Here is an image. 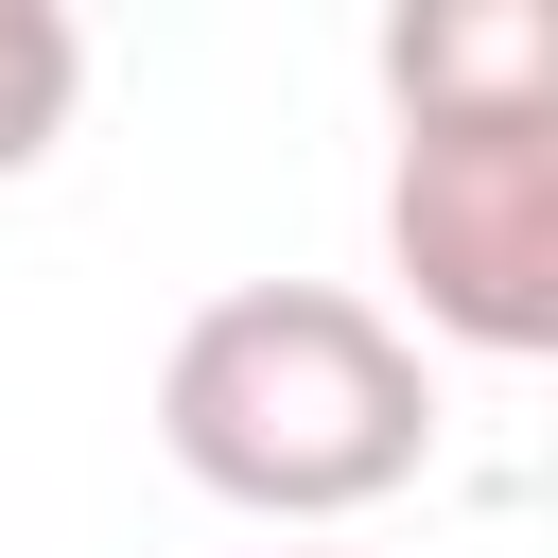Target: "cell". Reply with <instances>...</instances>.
I'll use <instances>...</instances> for the list:
<instances>
[{"mask_svg": "<svg viewBox=\"0 0 558 558\" xmlns=\"http://www.w3.org/2000/svg\"><path fill=\"white\" fill-rule=\"evenodd\" d=\"M384 262L436 349L541 366L558 349V105H436L384 157Z\"/></svg>", "mask_w": 558, "mask_h": 558, "instance_id": "7a4b0ae2", "label": "cell"}, {"mask_svg": "<svg viewBox=\"0 0 558 558\" xmlns=\"http://www.w3.org/2000/svg\"><path fill=\"white\" fill-rule=\"evenodd\" d=\"M157 453L209 506L314 541V523H366L384 488L436 471V366L349 279H227L157 349Z\"/></svg>", "mask_w": 558, "mask_h": 558, "instance_id": "6da1fadb", "label": "cell"}, {"mask_svg": "<svg viewBox=\"0 0 558 558\" xmlns=\"http://www.w3.org/2000/svg\"><path fill=\"white\" fill-rule=\"evenodd\" d=\"M70 105H87V35H70V0H0V174H35V157L70 140Z\"/></svg>", "mask_w": 558, "mask_h": 558, "instance_id": "277c9868", "label": "cell"}, {"mask_svg": "<svg viewBox=\"0 0 558 558\" xmlns=\"http://www.w3.org/2000/svg\"><path fill=\"white\" fill-rule=\"evenodd\" d=\"M279 558H349V541H279Z\"/></svg>", "mask_w": 558, "mask_h": 558, "instance_id": "5b68a950", "label": "cell"}, {"mask_svg": "<svg viewBox=\"0 0 558 558\" xmlns=\"http://www.w3.org/2000/svg\"><path fill=\"white\" fill-rule=\"evenodd\" d=\"M384 87H401V122H436V105H558V17L541 0H418V17H384Z\"/></svg>", "mask_w": 558, "mask_h": 558, "instance_id": "3957f363", "label": "cell"}]
</instances>
